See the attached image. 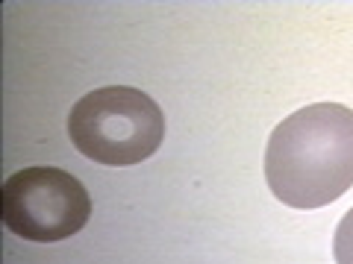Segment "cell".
Masks as SVG:
<instances>
[{"mask_svg":"<svg viewBox=\"0 0 353 264\" xmlns=\"http://www.w3.org/2000/svg\"><path fill=\"white\" fill-rule=\"evenodd\" d=\"M271 194L292 208H321L353 188V109L312 103L283 118L265 147Z\"/></svg>","mask_w":353,"mask_h":264,"instance_id":"obj_1","label":"cell"},{"mask_svg":"<svg viewBox=\"0 0 353 264\" xmlns=\"http://www.w3.org/2000/svg\"><path fill=\"white\" fill-rule=\"evenodd\" d=\"M68 135L85 159L106 168H132L162 147L165 115L141 88L106 85L74 103Z\"/></svg>","mask_w":353,"mask_h":264,"instance_id":"obj_2","label":"cell"},{"mask_svg":"<svg viewBox=\"0 0 353 264\" xmlns=\"http://www.w3.org/2000/svg\"><path fill=\"white\" fill-rule=\"evenodd\" d=\"M92 217L85 185L59 168H24L3 182V223L36 244L77 235Z\"/></svg>","mask_w":353,"mask_h":264,"instance_id":"obj_3","label":"cell"},{"mask_svg":"<svg viewBox=\"0 0 353 264\" xmlns=\"http://www.w3.org/2000/svg\"><path fill=\"white\" fill-rule=\"evenodd\" d=\"M333 256H336V264H353V208L341 217V223L336 229Z\"/></svg>","mask_w":353,"mask_h":264,"instance_id":"obj_4","label":"cell"}]
</instances>
